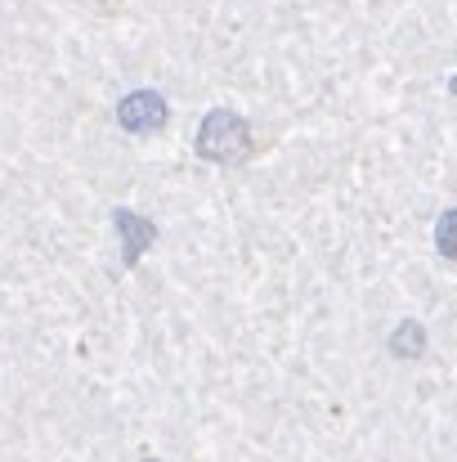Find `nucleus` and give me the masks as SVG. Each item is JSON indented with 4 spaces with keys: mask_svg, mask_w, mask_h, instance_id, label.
Segmentation results:
<instances>
[{
    "mask_svg": "<svg viewBox=\"0 0 457 462\" xmlns=\"http://www.w3.org/2000/svg\"><path fill=\"white\" fill-rule=\"evenodd\" d=\"M247 144H251V135H247V122H242L238 113L211 108V113L202 117L197 153L206 157V162H242V157H247Z\"/></svg>",
    "mask_w": 457,
    "mask_h": 462,
    "instance_id": "f257e3e1",
    "label": "nucleus"
},
{
    "mask_svg": "<svg viewBox=\"0 0 457 462\" xmlns=\"http://www.w3.org/2000/svg\"><path fill=\"white\" fill-rule=\"evenodd\" d=\"M117 122L122 131L131 135H152L161 122H166V99L157 90H131L122 104H117Z\"/></svg>",
    "mask_w": 457,
    "mask_h": 462,
    "instance_id": "f03ea898",
    "label": "nucleus"
},
{
    "mask_svg": "<svg viewBox=\"0 0 457 462\" xmlns=\"http://www.w3.org/2000/svg\"><path fill=\"white\" fill-rule=\"evenodd\" d=\"M113 225H117V234H122V252H126V265H135L144 252L152 247V238H157V225L144 220L140 211H113Z\"/></svg>",
    "mask_w": 457,
    "mask_h": 462,
    "instance_id": "7ed1b4c3",
    "label": "nucleus"
},
{
    "mask_svg": "<svg viewBox=\"0 0 457 462\" xmlns=\"http://www.w3.org/2000/svg\"><path fill=\"white\" fill-rule=\"evenodd\" d=\"M435 247H440L444 256H457V207L440 216V225H435Z\"/></svg>",
    "mask_w": 457,
    "mask_h": 462,
    "instance_id": "20e7f679",
    "label": "nucleus"
},
{
    "mask_svg": "<svg viewBox=\"0 0 457 462\" xmlns=\"http://www.w3.org/2000/svg\"><path fill=\"white\" fill-rule=\"evenodd\" d=\"M390 350H395V355H417V350H422V328H417V323H404V328L390 337Z\"/></svg>",
    "mask_w": 457,
    "mask_h": 462,
    "instance_id": "39448f33",
    "label": "nucleus"
},
{
    "mask_svg": "<svg viewBox=\"0 0 457 462\" xmlns=\"http://www.w3.org/2000/svg\"><path fill=\"white\" fill-rule=\"evenodd\" d=\"M449 90H453V95H457V77H453V81H449Z\"/></svg>",
    "mask_w": 457,
    "mask_h": 462,
    "instance_id": "423d86ee",
    "label": "nucleus"
}]
</instances>
